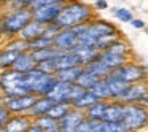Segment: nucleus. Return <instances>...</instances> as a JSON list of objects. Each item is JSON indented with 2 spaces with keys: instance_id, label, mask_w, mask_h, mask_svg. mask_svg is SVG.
I'll return each instance as SVG.
<instances>
[{
  "instance_id": "nucleus-1",
  "label": "nucleus",
  "mask_w": 148,
  "mask_h": 132,
  "mask_svg": "<svg viewBox=\"0 0 148 132\" xmlns=\"http://www.w3.org/2000/svg\"><path fill=\"white\" fill-rule=\"evenodd\" d=\"M94 19V8L80 0H67L62 7L59 16L56 18L54 26L59 30L77 29L83 24Z\"/></svg>"
},
{
  "instance_id": "nucleus-2",
  "label": "nucleus",
  "mask_w": 148,
  "mask_h": 132,
  "mask_svg": "<svg viewBox=\"0 0 148 132\" xmlns=\"http://www.w3.org/2000/svg\"><path fill=\"white\" fill-rule=\"evenodd\" d=\"M77 34H78V45L92 46V48H96V43L99 40L105 38V37L121 35L113 23L103 19H96V18L89 23L77 27Z\"/></svg>"
},
{
  "instance_id": "nucleus-3",
  "label": "nucleus",
  "mask_w": 148,
  "mask_h": 132,
  "mask_svg": "<svg viewBox=\"0 0 148 132\" xmlns=\"http://www.w3.org/2000/svg\"><path fill=\"white\" fill-rule=\"evenodd\" d=\"M32 21L30 8H13L0 19V35L7 38H16L21 30Z\"/></svg>"
},
{
  "instance_id": "nucleus-4",
  "label": "nucleus",
  "mask_w": 148,
  "mask_h": 132,
  "mask_svg": "<svg viewBox=\"0 0 148 132\" xmlns=\"http://www.w3.org/2000/svg\"><path fill=\"white\" fill-rule=\"evenodd\" d=\"M30 94L27 73H18L14 70L0 72V96H24Z\"/></svg>"
},
{
  "instance_id": "nucleus-5",
  "label": "nucleus",
  "mask_w": 148,
  "mask_h": 132,
  "mask_svg": "<svg viewBox=\"0 0 148 132\" xmlns=\"http://www.w3.org/2000/svg\"><path fill=\"white\" fill-rule=\"evenodd\" d=\"M123 124L127 132H142L148 127V108L143 105H126Z\"/></svg>"
},
{
  "instance_id": "nucleus-6",
  "label": "nucleus",
  "mask_w": 148,
  "mask_h": 132,
  "mask_svg": "<svg viewBox=\"0 0 148 132\" xmlns=\"http://www.w3.org/2000/svg\"><path fill=\"white\" fill-rule=\"evenodd\" d=\"M29 77V89H30V94H34L35 97H48L49 92L54 89L56 80L54 75H46V73H42L35 68L32 70L30 73H27Z\"/></svg>"
},
{
  "instance_id": "nucleus-7",
  "label": "nucleus",
  "mask_w": 148,
  "mask_h": 132,
  "mask_svg": "<svg viewBox=\"0 0 148 132\" xmlns=\"http://www.w3.org/2000/svg\"><path fill=\"white\" fill-rule=\"evenodd\" d=\"M112 78H116V80L123 81V83L127 84H134V83H140V81L147 80V70H145L143 65L135 64V62L127 61L126 64H123L121 67L112 70V73L108 75Z\"/></svg>"
},
{
  "instance_id": "nucleus-8",
  "label": "nucleus",
  "mask_w": 148,
  "mask_h": 132,
  "mask_svg": "<svg viewBox=\"0 0 148 132\" xmlns=\"http://www.w3.org/2000/svg\"><path fill=\"white\" fill-rule=\"evenodd\" d=\"M37 100V97L34 94H24V96H0V103L11 113V115H27V111L30 110V107L34 105V102Z\"/></svg>"
},
{
  "instance_id": "nucleus-9",
  "label": "nucleus",
  "mask_w": 148,
  "mask_h": 132,
  "mask_svg": "<svg viewBox=\"0 0 148 132\" xmlns=\"http://www.w3.org/2000/svg\"><path fill=\"white\" fill-rule=\"evenodd\" d=\"M81 89L80 86L77 84H72V83H62V81H58L54 86V89L49 92V99L53 100L54 103H72L78 96L81 94Z\"/></svg>"
},
{
  "instance_id": "nucleus-10",
  "label": "nucleus",
  "mask_w": 148,
  "mask_h": 132,
  "mask_svg": "<svg viewBox=\"0 0 148 132\" xmlns=\"http://www.w3.org/2000/svg\"><path fill=\"white\" fill-rule=\"evenodd\" d=\"M119 102H123L124 105H143L148 108V83L140 81V83L129 84L127 91Z\"/></svg>"
},
{
  "instance_id": "nucleus-11",
  "label": "nucleus",
  "mask_w": 148,
  "mask_h": 132,
  "mask_svg": "<svg viewBox=\"0 0 148 132\" xmlns=\"http://www.w3.org/2000/svg\"><path fill=\"white\" fill-rule=\"evenodd\" d=\"M78 45V34L77 29H64L56 34L53 40V48L59 53H70Z\"/></svg>"
},
{
  "instance_id": "nucleus-12",
  "label": "nucleus",
  "mask_w": 148,
  "mask_h": 132,
  "mask_svg": "<svg viewBox=\"0 0 148 132\" xmlns=\"http://www.w3.org/2000/svg\"><path fill=\"white\" fill-rule=\"evenodd\" d=\"M64 3H58V5H48V7H40L32 10V21L42 24V26H49L54 24L56 18L59 16Z\"/></svg>"
},
{
  "instance_id": "nucleus-13",
  "label": "nucleus",
  "mask_w": 148,
  "mask_h": 132,
  "mask_svg": "<svg viewBox=\"0 0 148 132\" xmlns=\"http://www.w3.org/2000/svg\"><path fill=\"white\" fill-rule=\"evenodd\" d=\"M86 118L84 116V111L77 108H72L64 118L59 119V131L62 132H77L78 126L81 124V121Z\"/></svg>"
},
{
  "instance_id": "nucleus-14",
  "label": "nucleus",
  "mask_w": 148,
  "mask_h": 132,
  "mask_svg": "<svg viewBox=\"0 0 148 132\" xmlns=\"http://www.w3.org/2000/svg\"><path fill=\"white\" fill-rule=\"evenodd\" d=\"M34 119L29 115H11L5 124V132H26Z\"/></svg>"
},
{
  "instance_id": "nucleus-15",
  "label": "nucleus",
  "mask_w": 148,
  "mask_h": 132,
  "mask_svg": "<svg viewBox=\"0 0 148 132\" xmlns=\"http://www.w3.org/2000/svg\"><path fill=\"white\" fill-rule=\"evenodd\" d=\"M124 110L126 105L119 100H110L107 103V110L103 115V121L107 122H121L123 116H124Z\"/></svg>"
},
{
  "instance_id": "nucleus-16",
  "label": "nucleus",
  "mask_w": 148,
  "mask_h": 132,
  "mask_svg": "<svg viewBox=\"0 0 148 132\" xmlns=\"http://www.w3.org/2000/svg\"><path fill=\"white\" fill-rule=\"evenodd\" d=\"M53 105H54V102H53L49 97H37V100L34 102V105L30 107V110L27 111V115H29L32 119H37V118H40V116L48 115Z\"/></svg>"
},
{
  "instance_id": "nucleus-17",
  "label": "nucleus",
  "mask_w": 148,
  "mask_h": 132,
  "mask_svg": "<svg viewBox=\"0 0 148 132\" xmlns=\"http://www.w3.org/2000/svg\"><path fill=\"white\" fill-rule=\"evenodd\" d=\"M45 27L46 26H42V24L35 23V21H30V23L21 30V34L18 35V38H21L26 43H29V42H32V40L42 37L43 34H45Z\"/></svg>"
},
{
  "instance_id": "nucleus-18",
  "label": "nucleus",
  "mask_w": 148,
  "mask_h": 132,
  "mask_svg": "<svg viewBox=\"0 0 148 132\" xmlns=\"http://www.w3.org/2000/svg\"><path fill=\"white\" fill-rule=\"evenodd\" d=\"M99 61L102 62L105 67H108L110 70H115V68L121 67L123 64H126V62L129 61V57H123V56L110 53L108 49H103V51L99 53Z\"/></svg>"
},
{
  "instance_id": "nucleus-19",
  "label": "nucleus",
  "mask_w": 148,
  "mask_h": 132,
  "mask_svg": "<svg viewBox=\"0 0 148 132\" xmlns=\"http://www.w3.org/2000/svg\"><path fill=\"white\" fill-rule=\"evenodd\" d=\"M72 53H75V54H77V57L80 59V64L83 65V67L99 59V51H97L96 48H92V46H83V45H78Z\"/></svg>"
},
{
  "instance_id": "nucleus-20",
  "label": "nucleus",
  "mask_w": 148,
  "mask_h": 132,
  "mask_svg": "<svg viewBox=\"0 0 148 132\" xmlns=\"http://www.w3.org/2000/svg\"><path fill=\"white\" fill-rule=\"evenodd\" d=\"M37 68V64L35 61L32 59V56H30V53H21L19 57L16 59V62H14L13 68L11 70L18 72V73H30L32 70H35Z\"/></svg>"
},
{
  "instance_id": "nucleus-21",
  "label": "nucleus",
  "mask_w": 148,
  "mask_h": 132,
  "mask_svg": "<svg viewBox=\"0 0 148 132\" xmlns=\"http://www.w3.org/2000/svg\"><path fill=\"white\" fill-rule=\"evenodd\" d=\"M105 83H107V88H108L112 100H121V97L126 94V91L129 88L127 83H123V81L116 80V78H112V77H107Z\"/></svg>"
},
{
  "instance_id": "nucleus-22",
  "label": "nucleus",
  "mask_w": 148,
  "mask_h": 132,
  "mask_svg": "<svg viewBox=\"0 0 148 132\" xmlns=\"http://www.w3.org/2000/svg\"><path fill=\"white\" fill-rule=\"evenodd\" d=\"M19 54H21L19 51L10 48V46L2 49V51H0V72L11 70L14 62H16V59L19 57Z\"/></svg>"
},
{
  "instance_id": "nucleus-23",
  "label": "nucleus",
  "mask_w": 148,
  "mask_h": 132,
  "mask_svg": "<svg viewBox=\"0 0 148 132\" xmlns=\"http://www.w3.org/2000/svg\"><path fill=\"white\" fill-rule=\"evenodd\" d=\"M84 70L83 65H77V67H70V68H64V70H58L54 73L56 80L62 81V83H77L78 77L81 75V72Z\"/></svg>"
},
{
  "instance_id": "nucleus-24",
  "label": "nucleus",
  "mask_w": 148,
  "mask_h": 132,
  "mask_svg": "<svg viewBox=\"0 0 148 132\" xmlns=\"http://www.w3.org/2000/svg\"><path fill=\"white\" fill-rule=\"evenodd\" d=\"M107 103L108 102H103V100H97L94 102L91 107H88L84 110V116L91 121H103V115H105V110H107Z\"/></svg>"
},
{
  "instance_id": "nucleus-25",
  "label": "nucleus",
  "mask_w": 148,
  "mask_h": 132,
  "mask_svg": "<svg viewBox=\"0 0 148 132\" xmlns=\"http://www.w3.org/2000/svg\"><path fill=\"white\" fill-rule=\"evenodd\" d=\"M56 65H58V70H64V68H70V67H77L80 64V59L77 57L75 53H61V54L56 57Z\"/></svg>"
},
{
  "instance_id": "nucleus-26",
  "label": "nucleus",
  "mask_w": 148,
  "mask_h": 132,
  "mask_svg": "<svg viewBox=\"0 0 148 132\" xmlns=\"http://www.w3.org/2000/svg\"><path fill=\"white\" fill-rule=\"evenodd\" d=\"M94 102H97V99L92 96L91 91H81V94L70 103V105H72V108H77V110L84 111V110H86L88 107H91Z\"/></svg>"
},
{
  "instance_id": "nucleus-27",
  "label": "nucleus",
  "mask_w": 148,
  "mask_h": 132,
  "mask_svg": "<svg viewBox=\"0 0 148 132\" xmlns=\"http://www.w3.org/2000/svg\"><path fill=\"white\" fill-rule=\"evenodd\" d=\"M99 80H100V78L97 77V75H94L92 72H89V70L84 68V70L81 72V75L78 77V80H77V83H75V84L80 86L81 89H84V91H89Z\"/></svg>"
},
{
  "instance_id": "nucleus-28",
  "label": "nucleus",
  "mask_w": 148,
  "mask_h": 132,
  "mask_svg": "<svg viewBox=\"0 0 148 132\" xmlns=\"http://www.w3.org/2000/svg\"><path fill=\"white\" fill-rule=\"evenodd\" d=\"M30 56H32V59L35 61V64H38V62H43V61H49V59H56L61 53L58 51V49H54L51 46V48H43V49H35V51H29Z\"/></svg>"
},
{
  "instance_id": "nucleus-29",
  "label": "nucleus",
  "mask_w": 148,
  "mask_h": 132,
  "mask_svg": "<svg viewBox=\"0 0 148 132\" xmlns=\"http://www.w3.org/2000/svg\"><path fill=\"white\" fill-rule=\"evenodd\" d=\"M34 122H35L43 132H58L59 131V121L54 118H51L49 115L40 116V118L34 119Z\"/></svg>"
},
{
  "instance_id": "nucleus-30",
  "label": "nucleus",
  "mask_w": 148,
  "mask_h": 132,
  "mask_svg": "<svg viewBox=\"0 0 148 132\" xmlns=\"http://www.w3.org/2000/svg\"><path fill=\"white\" fill-rule=\"evenodd\" d=\"M89 91L92 92V96L96 97L97 100H103V102H110V100H112L108 88H107V83H105V78H103V80H99Z\"/></svg>"
},
{
  "instance_id": "nucleus-31",
  "label": "nucleus",
  "mask_w": 148,
  "mask_h": 132,
  "mask_svg": "<svg viewBox=\"0 0 148 132\" xmlns=\"http://www.w3.org/2000/svg\"><path fill=\"white\" fill-rule=\"evenodd\" d=\"M107 49H108L110 53H113V54L123 56V57H131V46H129V43L124 42L123 38H118L116 42H113Z\"/></svg>"
},
{
  "instance_id": "nucleus-32",
  "label": "nucleus",
  "mask_w": 148,
  "mask_h": 132,
  "mask_svg": "<svg viewBox=\"0 0 148 132\" xmlns=\"http://www.w3.org/2000/svg\"><path fill=\"white\" fill-rule=\"evenodd\" d=\"M84 68H86V70H89V72H92L94 75H97L100 80L107 78L110 73H112V70H110L108 67H105V65L99 61V59H97V61H94V62H91V64H88V65H84Z\"/></svg>"
},
{
  "instance_id": "nucleus-33",
  "label": "nucleus",
  "mask_w": 148,
  "mask_h": 132,
  "mask_svg": "<svg viewBox=\"0 0 148 132\" xmlns=\"http://www.w3.org/2000/svg\"><path fill=\"white\" fill-rule=\"evenodd\" d=\"M70 110H72L70 103H54V105L51 107V110H49L48 115L51 116V118H54V119H58V121H59V119L64 118Z\"/></svg>"
},
{
  "instance_id": "nucleus-34",
  "label": "nucleus",
  "mask_w": 148,
  "mask_h": 132,
  "mask_svg": "<svg viewBox=\"0 0 148 132\" xmlns=\"http://www.w3.org/2000/svg\"><path fill=\"white\" fill-rule=\"evenodd\" d=\"M112 14L115 16L116 21H119V23H131L132 19H134V14H132V11L129 10V8H124V7H116L112 10Z\"/></svg>"
},
{
  "instance_id": "nucleus-35",
  "label": "nucleus",
  "mask_w": 148,
  "mask_h": 132,
  "mask_svg": "<svg viewBox=\"0 0 148 132\" xmlns=\"http://www.w3.org/2000/svg\"><path fill=\"white\" fill-rule=\"evenodd\" d=\"M37 70L46 75H54L58 72V65H56V59H49V61H43L37 64Z\"/></svg>"
},
{
  "instance_id": "nucleus-36",
  "label": "nucleus",
  "mask_w": 148,
  "mask_h": 132,
  "mask_svg": "<svg viewBox=\"0 0 148 132\" xmlns=\"http://www.w3.org/2000/svg\"><path fill=\"white\" fill-rule=\"evenodd\" d=\"M7 46L16 49V51H19V53H27V51H29V46H27V43L24 42V40L18 38V37H16V38H11L10 42H8Z\"/></svg>"
},
{
  "instance_id": "nucleus-37",
  "label": "nucleus",
  "mask_w": 148,
  "mask_h": 132,
  "mask_svg": "<svg viewBox=\"0 0 148 132\" xmlns=\"http://www.w3.org/2000/svg\"><path fill=\"white\" fill-rule=\"evenodd\" d=\"M67 0H34V3L30 5V10H35L40 7H48V5H58V3H65Z\"/></svg>"
},
{
  "instance_id": "nucleus-38",
  "label": "nucleus",
  "mask_w": 148,
  "mask_h": 132,
  "mask_svg": "<svg viewBox=\"0 0 148 132\" xmlns=\"http://www.w3.org/2000/svg\"><path fill=\"white\" fill-rule=\"evenodd\" d=\"M13 8H30L34 0H7Z\"/></svg>"
},
{
  "instance_id": "nucleus-39",
  "label": "nucleus",
  "mask_w": 148,
  "mask_h": 132,
  "mask_svg": "<svg viewBox=\"0 0 148 132\" xmlns=\"http://www.w3.org/2000/svg\"><path fill=\"white\" fill-rule=\"evenodd\" d=\"M10 116H11V113L0 103V129L5 127V124H7V121L10 119Z\"/></svg>"
},
{
  "instance_id": "nucleus-40",
  "label": "nucleus",
  "mask_w": 148,
  "mask_h": 132,
  "mask_svg": "<svg viewBox=\"0 0 148 132\" xmlns=\"http://www.w3.org/2000/svg\"><path fill=\"white\" fill-rule=\"evenodd\" d=\"M94 8H96V10H107V8H108V3H107V0H96V2H94Z\"/></svg>"
},
{
  "instance_id": "nucleus-41",
  "label": "nucleus",
  "mask_w": 148,
  "mask_h": 132,
  "mask_svg": "<svg viewBox=\"0 0 148 132\" xmlns=\"http://www.w3.org/2000/svg\"><path fill=\"white\" fill-rule=\"evenodd\" d=\"M129 24H131L134 29H145V23L142 19H137V18H134V19H132Z\"/></svg>"
},
{
  "instance_id": "nucleus-42",
  "label": "nucleus",
  "mask_w": 148,
  "mask_h": 132,
  "mask_svg": "<svg viewBox=\"0 0 148 132\" xmlns=\"http://www.w3.org/2000/svg\"><path fill=\"white\" fill-rule=\"evenodd\" d=\"M26 132H43V131H42V129H40L38 126L35 124V122H32V124H30V127L27 129Z\"/></svg>"
},
{
  "instance_id": "nucleus-43",
  "label": "nucleus",
  "mask_w": 148,
  "mask_h": 132,
  "mask_svg": "<svg viewBox=\"0 0 148 132\" xmlns=\"http://www.w3.org/2000/svg\"><path fill=\"white\" fill-rule=\"evenodd\" d=\"M145 70H147V75H148V65H145Z\"/></svg>"
},
{
  "instance_id": "nucleus-44",
  "label": "nucleus",
  "mask_w": 148,
  "mask_h": 132,
  "mask_svg": "<svg viewBox=\"0 0 148 132\" xmlns=\"http://www.w3.org/2000/svg\"><path fill=\"white\" fill-rule=\"evenodd\" d=\"M145 34H147V35H148V29H147V27H145Z\"/></svg>"
},
{
  "instance_id": "nucleus-45",
  "label": "nucleus",
  "mask_w": 148,
  "mask_h": 132,
  "mask_svg": "<svg viewBox=\"0 0 148 132\" xmlns=\"http://www.w3.org/2000/svg\"><path fill=\"white\" fill-rule=\"evenodd\" d=\"M0 132H5V129H0Z\"/></svg>"
},
{
  "instance_id": "nucleus-46",
  "label": "nucleus",
  "mask_w": 148,
  "mask_h": 132,
  "mask_svg": "<svg viewBox=\"0 0 148 132\" xmlns=\"http://www.w3.org/2000/svg\"><path fill=\"white\" fill-rule=\"evenodd\" d=\"M142 132H148V131H142Z\"/></svg>"
},
{
  "instance_id": "nucleus-47",
  "label": "nucleus",
  "mask_w": 148,
  "mask_h": 132,
  "mask_svg": "<svg viewBox=\"0 0 148 132\" xmlns=\"http://www.w3.org/2000/svg\"><path fill=\"white\" fill-rule=\"evenodd\" d=\"M58 132H62V131H58Z\"/></svg>"
},
{
  "instance_id": "nucleus-48",
  "label": "nucleus",
  "mask_w": 148,
  "mask_h": 132,
  "mask_svg": "<svg viewBox=\"0 0 148 132\" xmlns=\"http://www.w3.org/2000/svg\"><path fill=\"white\" fill-rule=\"evenodd\" d=\"M5 2H7V0H5Z\"/></svg>"
}]
</instances>
